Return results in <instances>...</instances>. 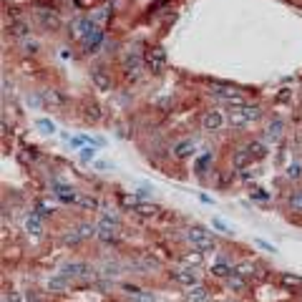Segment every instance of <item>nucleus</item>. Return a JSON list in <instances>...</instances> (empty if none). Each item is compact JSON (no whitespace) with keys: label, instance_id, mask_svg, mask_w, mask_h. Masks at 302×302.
Masks as SVG:
<instances>
[{"label":"nucleus","instance_id":"obj_1","mask_svg":"<svg viewBox=\"0 0 302 302\" xmlns=\"http://www.w3.org/2000/svg\"><path fill=\"white\" fill-rule=\"evenodd\" d=\"M262 116L260 111V106H249V103H242V106H232V111H229V123L232 126H247L252 121H257Z\"/></svg>","mask_w":302,"mask_h":302},{"label":"nucleus","instance_id":"obj_2","mask_svg":"<svg viewBox=\"0 0 302 302\" xmlns=\"http://www.w3.org/2000/svg\"><path fill=\"white\" fill-rule=\"evenodd\" d=\"M209 93H211L214 98L229 103V106H242V103H244V96L237 91L234 86H224V83H219V81H209Z\"/></svg>","mask_w":302,"mask_h":302},{"label":"nucleus","instance_id":"obj_3","mask_svg":"<svg viewBox=\"0 0 302 302\" xmlns=\"http://www.w3.org/2000/svg\"><path fill=\"white\" fill-rule=\"evenodd\" d=\"M96 237H98L103 244H114L119 240V217H116V214H103Z\"/></svg>","mask_w":302,"mask_h":302},{"label":"nucleus","instance_id":"obj_4","mask_svg":"<svg viewBox=\"0 0 302 302\" xmlns=\"http://www.w3.org/2000/svg\"><path fill=\"white\" fill-rule=\"evenodd\" d=\"M186 240H189V244L194 247V249H199V252H214V240H211V234L207 232V229H202V227H191V229H186Z\"/></svg>","mask_w":302,"mask_h":302},{"label":"nucleus","instance_id":"obj_5","mask_svg":"<svg viewBox=\"0 0 302 302\" xmlns=\"http://www.w3.org/2000/svg\"><path fill=\"white\" fill-rule=\"evenodd\" d=\"M144 63H146V68L151 73H161L164 66H166V51L161 46H154V48H149L144 53Z\"/></svg>","mask_w":302,"mask_h":302},{"label":"nucleus","instance_id":"obj_6","mask_svg":"<svg viewBox=\"0 0 302 302\" xmlns=\"http://www.w3.org/2000/svg\"><path fill=\"white\" fill-rule=\"evenodd\" d=\"M60 274L63 277H68V279H78V277H83V279H93L96 274H93V270L86 265V262H68V265H63V270H60Z\"/></svg>","mask_w":302,"mask_h":302},{"label":"nucleus","instance_id":"obj_7","mask_svg":"<svg viewBox=\"0 0 302 302\" xmlns=\"http://www.w3.org/2000/svg\"><path fill=\"white\" fill-rule=\"evenodd\" d=\"M101 40H103V30L98 28V23H93V26H91L89 30H86V33H83V38H81V43H83V48H86V51H89V53L98 48V43H101Z\"/></svg>","mask_w":302,"mask_h":302},{"label":"nucleus","instance_id":"obj_8","mask_svg":"<svg viewBox=\"0 0 302 302\" xmlns=\"http://www.w3.org/2000/svg\"><path fill=\"white\" fill-rule=\"evenodd\" d=\"M53 194L63 202V204H76L78 202V194H76V189L73 186H68V184H60V181H53Z\"/></svg>","mask_w":302,"mask_h":302},{"label":"nucleus","instance_id":"obj_9","mask_svg":"<svg viewBox=\"0 0 302 302\" xmlns=\"http://www.w3.org/2000/svg\"><path fill=\"white\" fill-rule=\"evenodd\" d=\"M174 279L179 285H184V287H197L199 285V274H197V270L194 267H181V270H177L174 272Z\"/></svg>","mask_w":302,"mask_h":302},{"label":"nucleus","instance_id":"obj_10","mask_svg":"<svg viewBox=\"0 0 302 302\" xmlns=\"http://www.w3.org/2000/svg\"><path fill=\"white\" fill-rule=\"evenodd\" d=\"M224 126V116H222V111H207L204 116H202V128L204 131H219V128Z\"/></svg>","mask_w":302,"mask_h":302},{"label":"nucleus","instance_id":"obj_11","mask_svg":"<svg viewBox=\"0 0 302 302\" xmlns=\"http://www.w3.org/2000/svg\"><path fill=\"white\" fill-rule=\"evenodd\" d=\"M123 71H126V78H139V71H141V56L139 53H128L123 58Z\"/></svg>","mask_w":302,"mask_h":302},{"label":"nucleus","instance_id":"obj_12","mask_svg":"<svg viewBox=\"0 0 302 302\" xmlns=\"http://www.w3.org/2000/svg\"><path fill=\"white\" fill-rule=\"evenodd\" d=\"M91 81H93V86L98 91H111V76L106 73L103 68H93L91 71Z\"/></svg>","mask_w":302,"mask_h":302},{"label":"nucleus","instance_id":"obj_13","mask_svg":"<svg viewBox=\"0 0 302 302\" xmlns=\"http://www.w3.org/2000/svg\"><path fill=\"white\" fill-rule=\"evenodd\" d=\"M38 18H40L43 28H48V30H58L60 28V18L53 10H38Z\"/></svg>","mask_w":302,"mask_h":302},{"label":"nucleus","instance_id":"obj_14","mask_svg":"<svg viewBox=\"0 0 302 302\" xmlns=\"http://www.w3.org/2000/svg\"><path fill=\"white\" fill-rule=\"evenodd\" d=\"M26 229H28V234L40 237L43 234V219L38 217V214H30V217L26 219Z\"/></svg>","mask_w":302,"mask_h":302},{"label":"nucleus","instance_id":"obj_15","mask_svg":"<svg viewBox=\"0 0 302 302\" xmlns=\"http://www.w3.org/2000/svg\"><path fill=\"white\" fill-rule=\"evenodd\" d=\"M282 128H285V123L279 121V119H274L270 126H267V131H265V139L267 141H277L279 136H282Z\"/></svg>","mask_w":302,"mask_h":302},{"label":"nucleus","instance_id":"obj_16","mask_svg":"<svg viewBox=\"0 0 302 302\" xmlns=\"http://www.w3.org/2000/svg\"><path fill=\"white\" fill-rule=\"evenodd\" d=\"M252 154H249V151L247 149H240V151H237V154H234V159H232V164H234V169H244V166H249L252 164Z\"/></svg>","mask_w":302,"mask_h":302},{"label":"nucleus","instance_id":"obj_17","mask_svg":"<svg viewBox=\"0 0 302 302\" xmlns=\"http://www.w3.org/2000/svg\"><path fill=\"white\" fill-rule=\"evenodd\" d=\"M227 287L232 290V292H244L247 290V277H242V274H232L229 279H227Z\"/></svg>","mask_w":302,"mask_h":302},{"label":"nucleus","instance_id":"obj_18","mask_svg":"<svg viewBox=\"0 0 302 302\" xmlns=\"http://www.w3.org/2000/svg\"><path fill=\"white\" fill-rule=\"evenodd\" d=\"M68 282H71V279H68V277H63V274H58V277H51L48 290H51V292H66V290H68Z\"/></svg>","mask_w":302,"mask_h":302},{"label":"nucleus","instance_id":"obj_19","mask_svg":"<svg viewBox=\"0 0 302 302\" xmlns=\"http://www.w3.org/2000/svg\"><path fill=\"white\" fill-rule=\"evenodd\" d=\"M194 154V141H179L177 146H174V156L177 159H186V156H191Z\"/></svg>","mask_w":302,"mask_h":302},{"label":"nucleus","instance_id":"obj_20","mask_svg":"<svg viewBox=\"0 0 302 302\" xmlns=\"http://www.w3.org/2000/svg\"><path fill=\"white\" fill-rule=\"evenodd\" d=\"M8 30H10V35H15V38H26V35L30 33V26L26 23V20H15V23H13Z\"/></svg>","mask_w":302,"mask_h":302},{"label":"nucleus","instance_id":"obj_21","mask_svg":"<svg viewBox=\"0 0 302 302\" xmlns=\"http://www.w3.org/2000/svg\"><path fill=\"white\" fill-rule=\"evenodd\" d=\"M211 274L214 277H222V279H229L234 274V270L227 265V262H217V265H211Z\"/></svg>","mask_w":302,"mask_h":302},{"label":"nucleus","instance_id":"obj_22","mask_svg":"<svg viewBox=\"0 0 302 302\" xmlns=\"http://www.w3.org/2000/svg\"><path fill=\"white\" fill-rule=\"evenodd\" d=\"M279 282H282L287 290H300L302 287V277H297V274H282V277H279Z\"/></svg>","mask_w":302,"mask_h":302},{"label":"nucleus","instance_id":"obj_23","mask_svg":"<svg viewBox=\"0 0 302 302\" xmlns=\"http://www.w3.org/2000/svg\"><path fill=\"white\" fill-rule=\"evenodd\" d=\"M202 260H204V254H202L199 249H194V252H186V254H184V262H186L189 267H199Z\"/></svg>","mask_w":302,"mask_h":302},{"label":"nucleus","instance_id":"obj_24","mask_svg":"<svg viewBox=\"0 0 302 302\" xmlns=\"http://www.w3.org/2000/svg\"><path fill=\"white\" fill-rule=\"evenodd\" d=\"M189 300H191V302H204V300H207V290H204L202 285L189 287Z\"/></svg>","mask_w":302,"mask_h":302},{"label":"nucleus","instance_id":"obj_25","mask_svg":"<svg viewBox=\"0 0 302 302\" xmlns=\"http://www.w3.org/2000/svg\"><path fill=\"white\" fill-rule=\"evenodd\" d=\"M43 98H46V103H51V106H63V103H66V98H63L58 91H46Z\"/></svg>","mask_w":302,"mask_h":302},{"label":"nucleus","instance_id":"obj_26","mask_svg":"<svg viewBox=\"0 0 302 302\" xmlns=\"http://www.w3.org/2000/svg\"><path fill=\"white\" fill-rule=\"evenodd\" d=\"M244 149L249 151V154H252L254 159H260V156H265V146H262L260 141H252V144H247Z\"/></svg>","mask_w":302,"mask_h":302},{"label":"nucleus","instance_id":"obj_27","mask_svg":"<svg viewBox=\"0 0 302 302\" xmlns=\"http://www.w3.org/2000/svg\"><path fill=\"white\" fill-rule=\"evenodd\" d=\"M302 177V164L300 161H292L287 166V179H300Z\"/></svg>","mask_w":302,"mask_h":302},{"label":"nucleus","instance_id":"obj_28","mask_svg":"<svg viewBox=\"0 0 302 302\" xmlns=\"http://www.w3.org/2000/svg\"><path fill=\"white\" fill-rule=\"evenodd\" d=\"M81 240H86V237L81 234V229H76V232H68L66 237H63V242H66V244H78Z\"/></svg>","mask_w":302,"mask_h":302},{"label":"nucleus","instance_id":"obj_29","mask_svg":"<svg viewBox=\"0 0 302 302\" xmlns=\"http://www.w3.org/2000/svg\"><path fill=\"white\" fill-rule=\"evenodd\" d=\"M234 272H237V274H242V277H252V274H254V267H252L249 262H242V265H237V267H234Z\"/></svg>","mask_w":302,"mask_h":302},{"label":"nucleus","instance_id":"obj_30","mask_svg":"<svg viewBox=\"0 0 302 302\" xmlns=\"http://www.w3.org/2000/svg\"><path fill=\"white\" fill-rule=\"evenodd\" d=\"M136 211H139V214H144V217H154V214H156L159 209H156V207H151V204H144V202H139Z\"/></svg>","mask_w":302,"mask_h":302},{"label":"nucleus","instance_id":"obj_31","mask_svg":"<svg viewBox=\"0 0 302 302\" xmlns=\"http://www.w3.org/2000/svg\"><path fill=\"white\" fill-rule=\"evenodd\" d=\"M35 214H38L40 219H46V217H53V207H48V204H43V202H40V204L35 207Z\"/></svg>","mask_w":302,"mask_h":302},{"label":"nucleus","instance_id":"obj_32","mask_svg":"<svg viewBox=\"0 0 302 302\" xmlns=\"http://www.w3.org/2000/svg\"><path fill=\"white\" fill-rule=\"evenodd\" d=\"M78 204L86 209H98V199L96 197H78Z\"/></svg>","mask_w":302,"mask_h":302},{"label":"nucleus","instance_id":"obj_33","mask_svg":"<svg viewBox=\"0 0 302 302\" xmlns=\"http://www.w3.org/2000/svg\"><path fill=\"white\" fill-rule=\"evenodd\" d=\"M290 207L297 209V211H302V191H295L292 197H290Z\"/></svg>","mask_w":302,"mask_h":302},{"label":"nucleus","instance_id":"obj_34","mask_svg":"<svg viewBox=\"0 0 302 302\" xmlns=\"http://www.w3.org/2000/svg\"><path fill=\"white\" fill-rule=\"evenodd\" d=\"M23 53H26V56H35V53H38V43H35V40H26V43H23Z\"/></svg>","mask_w":302,"mask_h":302},{"label":"nucleus","instance_id":"obj_35","mask_svg":"<svg viewBox=\"0 0 302 302\" xmlns=\"http://www.w3.org/2000/svg\"><path fill=\"white\" fill-rule=\"evenodd\" d=\"M93 156H96V149H93V146H83V149H81V159H83V161H91Z\"/></svg>","mask_w":302,"mask_h":302},{"label":"nucleus","instance_id":"obj_36","mask_svg":"<svg viewBox=\"0 0 302 302\" xmlns=\"http://www.w3.org/2000/svg\"><path fill=\"white\" fill-rule=\"evenodd\" d=\"M38 128H43L46 134H53V131H56V126H53L48 119H38Z\"/></svg>","mask_w":302,"mask_h":302},{"label":"nucleus","instance_id":"obj_37","mask_svg":"<svg viewBox=\"0 0 302 302\" xmlns=\"http://www.w3.org/2000/svg\"><path fill=\"white\" fill-rule=\"evenodd\" d=\"M109 18H111V10H109V8H103L101 13H96L93 23H103V20H109Z\"/></svg>","mask_w":302,"mask_h":302},{"label":"nucleus","instance_id":"obj_38","mask_svg":"<svg viewBox=\"0 0 302 302\" xmlns=\"http://www.w3.org/2000/svg\"><path fill=\"white\" fill-rule=\"evenodd\" d=\"M123 292H126L128 297H139V295H141V290H139L136 285H123Z\"/></svg>","mask_w":302,"mask_h":302},{"label":"nucleus","instance_id":"obj_39","mask_svg":"<svg viewBox=\"0 0 302 302\" xmlns=\"http://www.w3.org/2000/svg\"><path fill=\"white\" fill-rule=\"evenodd\" d=\"M252 197H254V199H260V202H265V199H267V194L257 189V191H252Z\"/></svg>","mask_w":302,"mask_h":302},{"label":"nucleus","instance_id":"obj_40","mask_svg":"<svg viewBox=\"0 0 302 302\" xmlns=\"http://www.w3.org/2000/svg\"><path fill=\"white\" fill-rule=\"evenodd\" d=\"M78 5H93V0H76Z\"/></svg>","mask_w":302,"mask_h":302},{"label":"nucleus","instance_id":"obj_41","mask_svg":"<svg viewBox=\"0 0 302 302\" xmlns=\"http://www.w3.org/2000/svg\"><path fill=\"white\" fill-rule=\"evenodd\" d=\"M234 302H237V300H234Z\"/></svg>","mask_w":302,"mask_h":302}]
</instances>
